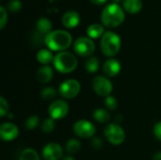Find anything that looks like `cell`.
I'll return each mask as SVG.
<instances>
[{
  "mask_svg": "<svg viewBox=\"0 0 161 160\" xmlns=\"http://www.w3.org/2000/svg\"><path fill=\"white\" fill-rule=\"evenodd\" d=\"M73 42L72 35L62 29L53 30L44 37V43L51 51H65Z\"/></svg>",
  "mask_w": 161,
  "mask_h": 160,
  "instance_id": "cell-1",
  "label": "cell"
},
{
  "mask_svg": "<svg viewBox=\"0 0 161 160\" xmlns=\"http://www.w3.org/2000/svg\"><path fill=\"white\" fill-rule=\"evenodd\" d=\"M125 17V15L121 6L116 3H111L104 8L101 14V21L105 26L112 28L120 25L124 22Z\"/></svg>",
  "mask_w": 161,
  "mask_h": 160,
  "instance_id": "cell-2",
  "label": "cell"
},
{
  "mask_svg": "<svg viewBox=\"0 0 161 160\" xmlns=\"http://www.w3.org/2000/svg\"><path fill=\"white\" fill-rule=\"evenodd\" d=\"M55 69L61 74H70L77 67V58L75 56L68 51L58 52L53 61Z\"/></svg>",
  "mask_w": 161,
  "mask_h": 160,
  "instance_id": "cell-3",
  "label": "cell"
},
{
  "mask_svg": "<svg viewBox=\"0 0 161 160\" xmlns=\"http://www.w3.org/2000/svg\"><path fill=\"white\" fill-rule=\"evenodd\" d=\"M122 41L120 36L113 31H106L101 39V50L102 53L109 58L116 56L121 49Z\"/></svg>",
  "mask_w": 161,
  "mask_h": 160,
  "instance_id": "cell-4",
  "label": "cell"
},
{
  "mask_svg": "<svg viewBox=\"0 0 161 160\" xmlns=\"http://www.w3.org/2000/svg\"><path fill=\"white\" fill-rule=\"evenodd\" d=\"M104 135L113 145H121L125 141V132L118 124H108L104 130Z\"/></svg>",
  "mask_w": 161,
  "mask_h": 160,
  "instance_id": "cell-5",
  "label": "cell"
},
{
  "mask_svg": "<svg viewBox=\"0 0 161 160\" xmlns=\"http://www.w3.org/2000/svg\"><path fill=\"white\" fill-rule=\"evenodd\" d=\"M74 50L80 57H91L95 51V44L89 37H79L74 42Z\"/></svg>",
  "mask_w": 161,
  "mask_h": 160,
  "instance_id": "cell-6",
  "label": "cell"
},
{
  "mask_svg": "<svg viewBox=\"0 0 161 160\" xmlns=\"http://www.w3.org/2000/svg\"><path fill=\"white\" fill-rule=\"evenodd\" d=\"M92 89L96 94L102 97H108L111 94L113 91V85L112 82L106 76L103 75H98L95 76L92 79Z\"/></svg>",
  "mask_w": 161,
  "mask_h": 160,
  "instance_id": "cell-7",
  "label": "cell"
},
{
  "mask_svg": "<svg viewBox=\"0 0 161 160\" xmlns=\"http://www.w3.org/2000/svg\"><path fill=\"white\" fill-rule=\"evenodd\" d=\"M74 133L82 139H91L94 137L96 128L94 124L88 120H78L73 125Z\"/></svg>",
  "mask_w": 161,
  "mask_h": 160,
  "instance_id": "cell-8",
  "label": "cell"
},
{
  "mask_svg": "<svg viewBox=\"0 0 161 160\" xmlns=\"http://www.w3.org/2000/svg\"><path fill=\"white\" fill-rule=\"evenodd\" d=\"M80 90L81 85L79 81L75 79H67L60 84L58 88V92L60 96L64 99H73L78 95Z\"/></svg>",
  "mask_w": 161,
  "mask_h": 160,
  "instance_id": "cell-9",
  "label": "cell"
},
{
  "mask_svg": "<svg viewBox=\"0 0 161 160\" xmlns=\"http://www.w3.org/2000/svg\"><path fill=\"white\" fill-rule=\"evenodd\" d=\"M69 112V106L64 100H54L49 108H48V113L50 118L53 120H61L67 116Z\"/></svg>",
  "mask_w": 161,
  "mask_h": 160,
  "instance_id": "cell-10",
  "label": "cell"
},
{
  "mask_svg": "<svg viewBox=\"0 0 161 160\" xmlns=\"http://www.w3.org/2000/svg\"><path fill=\"white\" fill-rule=\"evenodd\" d=\"M42 154L45 160H59L63 156V150L58 143L50 142L42 148Z\"/></svg>",
  "mask_w": 161,
  "mask_h": 160,
  "instance_id": "cell-11",
  "label": "cell"
},
{
  "mask_svg": "<svg viewBox=\"0 0 161 160\" xmlns=\"http://www.w3.org/2000/svg\"><path fill=\"white\" fill-rule=\"evenodd\" d=\"M19 135L18 126L12 123H3L0 125V137L4 141H11Z\"/></svg>",
  "mask_w": 161,
  "mask_h": 160,
  "instance_id": "cell-12",
  "label": "cell"
},
{
  "mask_svg": "<svg viewBox=\"0 0 161 160\" xmlns=\"http://www.w3.org/2000/svg\"><path fill=\"white\" fill-rule=\"evenodd\" d=\"M122 69V65L120 61L116 58H110L105 61L103 65V71L108 77H115L117 76Z\"/></svg>",
  "mask_w": 161,
  "mask_h": 160,
  "instance_id": "cell-13",
  "label": "cell"
},
{
  "mask_svg": "<svg viewBox=\"0 0 161 160\" xmlns=\"http://www.w3.org/2000/svg\"><path fill=\"white\" fill-rule=\"evenodd\" d=\"M61 21L66 28H75L80 22V16L75 10H68L63 14Z\"/></svg>",
  "mask_w": 161,
  "mask_h": 160,
  "instance_id": "cell-14",
  "label": "cell"
},
{
  "mask_svg": "<svg viewBox=\"0 0 161 160\" xmlns=\"http://www.w3.org/2000/svg\"><path fill=\"white\" fill-rule=\"evenodd\" d=\"M54 75L53 68L49 65H42L37 72V79L42 84L49 83Z\"/></svg>",
  "mask_w": 161,
  "mask_h": 160,
  "instance_id": "cell-15",
  "label": "cell"
},
{
  "mask_svg": "<svg viewBox=\"0 0 161 160\" xmlns=\"http://www.w3.org/2000/svg\"><path fill=\"white\" fill-rule=\"evenodd\" d=\"M36 29L39 34L46 36L48 33L52 31V23L48 18L42 17L36 23Z\"/></svg>",
  "mask_w": 161,
  "mask_h": 160,
  "instance_id": "cell-16",
  "label": "cell"
},
{
  "mask_svg": "<svg viewBox=\"0 0 161 160\" xmlns=\"http://www.w3.org/2000/svg\"><path fill=\"white\" fill-rule=\"evenodd\" d=\"M37 60L43 64V65H48L49 63L54 61V58L55 56H53V53L50 49H41L38 53H37Z\"/></svg>",
  "mask_w": 161,
  "mask_h": 160,
  "instance_id": "cell-17",
  "label": "cell"
},
{
  "mask_svg": "<svg viewBox=\"0 0 161 160\" xmlns=\"http://www.w3.org/2000/svg\"><path fill=\"white\" fill-rule=\"evenodd\" d=\"M123 5L125 9L131 14L138 13L142 8V0H124Z\"/></svg>",
  "mask_w": 161,
  "mask_h": 160,
  "instance_id": "cell-18",
  "label": "cell"
},
{
  "mask_svg": "<svg viewBox=\"0 0 161 160\" xmlns=\"http://www.w3.org/2000/svg\"><path fill=\"white\" fill-rule=\"evenodd\" d=\"M105 34V28L100 24H92L87 28V35L91 39H98Z\"/></svg>",
  "mask_w": 161,
  "mask_h": 160,
  "instance_id": "cell-19",
  "label": "cell"
},
{
  "mask_svg": "<svg viewBox=\"0 0 161 160\" xmlns=\"http://www.w3.org/2000/svg\"><path fill=\"white\" fill-rule=\"evenodd\" d=\"M93 119L100 124H107L110 121L111 116L105 108H96L93 112Z\"/></svg>",
  "mask_w": 161,
  "mask_h": 160,
  "instance_id": "cell-20",
  "label": "cell"
},
{
  "mask_svg": "<svg viewBox=\"0 0 161 160\" xmlns=\"http://www.w3.org/2000/svg\"><path fill=\"white\" fill-rule=\"evenodd\" d=\"M99 65H100V62H99L98 58L90 57L85 62V69L88 73L93 74V73H96L98 71Z\"/></svg>",
  "mask_w": 161,
  "mask_h": 160,
  "instance_id": "cell-21",
  "label": "cell"
},
{
  "mask_svg": "<svg viewBox=\"0 0 161 160\" xmlns=\"http://www.w3.org/2000/svg\"><path fill=\"white\" fill-rule=\"evenodd\" d=\"M81 148V144H80V141L76 139H71L69 140L67 142H66V145H65V149H66V152L71 156V155H75L76 153L79 152Z\"/></svg>",
  "mask_w": 161,
  "mask_h": 160,
  "instance_id": "cell-22",
  "label": "cell"
},
{
  "mask_svg": "<svg viewBox=\"0 0 161 160\" xmlns=\"http://www.w3.org/2000/svg\"><path fill=\"white\" fill-rule=\"evenodd\" d=\"M19 160H41L40 156L36 150L32 148H26L20 154Z\"/></svg>",
  "mask_w": 161,
  "mask_h": 160,
  "instance_id": "cell-23",
  "label": "cell"
},
{
  "mask_svg": "<svg viewBox=\"0 0 161 160\" xmlns=\"http://www.w3.org/2000/svg\"><path fill=\"white\" fill-rule=\"evenodd\" d=\"M57 91L56 89L52 87H45L41 91V96L44 100H53L57 96Z\"/></svg>",
  "mask_w": 161,
  "mask_h": 160,
  "instance_id": "cell-24",
  "label": "cell"
},
{
  "mask_svg": "<svg viewBox=\"0 0 161 160\" xmlns=\"http://www.w3.org/2000/svg\"><path fill=\"white\" fill-rule=\"evenodd\" d=\"M42 131L44 133H51L54 131L55 127H56V124H55V120H53L52 118H48L42 121Z\"/></svg>",
  "mask_w": 161,
  "mask_h": 160,
  "instance_id": "cell-25",
  "label": "cell"
},
{
  "mask_svg": "<svg viewBox=\"0 0 161 160\" xmlns=\"http://www.w3.org/2000/svg\"><path fill=\"white\" fill-rule=\"evenodd\" d=\"M40 123V119L38 116L36 115H32L30 117L27 118V120L25 121V128L27 130H34Z\"/></svg>",
  "mask_w": 161,
  "mask_h": 160,
  "instance_id": "cell-26",
  "label": "cell"
},
{
  "mask_svg": "<svg viewBox=\"0 0 161 160\" xmlns=\"http://www.w3.org/2000/svg\"><path fill=\"white\" fill-rule=\"evenodd\" d=\"M105 106L109 110H115L118 107V101L114 96H108L105 99Z\"/></svg>",
  "mask_w": 161,
  "mask_h": 160,
  "instance_id": "cell-27",
  "label": "cell"
},
{
  "mask_svg": "<svg viewBox=\"0 0 161 160\" xmlns=\"http://www.w3.org/2000/svg\"><path fill=\"white\" fill-rule=\"evenodd\" d=\"M8 113V101L1 96L0 97V117H5Z\"/></svg>",
  "mask_w": 161,
  "mask_h": 160,
  "instance_id": "cell-28",
  "label": "cell"
},
{
  "mask_svg": "<svg viewBox=\"0 0 161 160\" xmlns=\"http://www.w3.org/2000/svg\"><path fill=\"white\" fill-rule=\"evenodd\" d=\"M8 9L11 12H17L22 8V3L20 0H10L8 3Z\"/></svg>",
  "mask_w": 161,
  "mask_h": 160,
  "instance_id": "cell-29",
  "label": "cell"
},
{
  "mask_svg": "<svg viewBox=\"0 0 161 160\" xmlns=\"http://www.w3.org/2000/svg\"><path fill=\"white\" fill-rule=\"evenodd\" d=\"M8 22V12L6 8L1 6L0 7V29H3Z\"/></svg>",
  "mask_w": 161,
  "mask_h": 160,
  "instance_id": "cell-30",
  "label": "cell"
},
{
  "mask_svg": "<svg viewBox=\"0 0 161 160\" xmlns=\"http://www.w3.org/2000/svg\"><path fill=\"white\" fill-rule=\"evenodd\" d=\"M154 135L157 138V140L161 141V121L158 122L155 124V126H154Z\"/></svg>",
  "mask_w": 161,
  "mask_h": 160,
  "instance_id": "cell-31",
  "label": "cell"
},
{
  "mask_svg": "<svg viewBox=\"0 0 161 160\" xmlns=\"http://www.w3.org/2000/svg\"><path fill=\"white\" fill-rule=\"evenodd\" d=\"M92 146L95 149V150H99L102 148L103 146V141L100 138H93L92 141Z\"/></svg>",
  "mask_w": 161,
  "mask_h": 160,
  "instance_id": "cell-32",
  "label": "cell"
},
{
  "mask_svg": "<svg viewBox=\"0 0 161 160\" xmlns=\"http://www.w3.org/2000/svg\"><path fill=\"white\" fill-rule=\"evenodd\" d=\"M107 0H91V2H92L95 5H103L104 3H106Z\"/></svg>",
  "mask_w": 161,
  "mask_h": 160,
  "instance_id": "cell-33",
  "label": "cell"
},
{
  "mask_svg": "<svg viewBox=\"0 0 161 160\" xmlns=\"http://www.w3.org/2000/svg\"><path fill=\"white\" fill-rule=\"evenodd\" d=\"M154 160H161V151L158 152L155 156H154Z\"/></svg>",
  "mask_w": 161,
  "mask_h": 160,
  "instance_id": "cell-34",
  "label": "cell"
},
{
  "mask_svg": "<svg viewBox=\"0 0 161 160\" xmlns=\"http://www.w3.org/2000/svg\"><path fill=\"white\" fill-rule=\"evenodd\" d=\"M62 160H75V158H74L72 156H66V157H63V159Z\"/></svg>",
  "mask_w": 161,
  "mask_h": 160,
  "instance_id": "cell-35",
  "label": "cell"
},
{
  "mask_svg": "<svg viewBox=\"0 0 161 160\" xmlns=\"http://www.w3.org/2000/svg\"><path fill=\"white\" fill-rule=\"evenodd\" d=\"M113 1V3H116V4H118L121 0H112Z\"/></svg>",
  "mask_w": 161,
  "mask_h": 160,
  "instance_id": "cell-36",
  "label": "cell"
}]
</instances>
